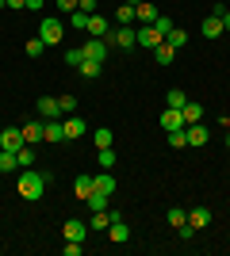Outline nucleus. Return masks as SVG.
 <instances>
[{"instance_id":"f257e3e1","label":"nucleus","mask_w":230,"mask_h":256,"mask_svg":"<svg viewBox=\"0 0 230 256\" xmlns=\"http://www.w3.org/2000/svg\"><path fill=\"white\" fill-rule=\"evenodd\" d=\"M46 184H50V176L46 172H35V168H23V176L16 180V192H20V199H27V203H39L46 192Z\"/></svg>"},{"instance_id":"f03ea898","label":"nucleus","mask_w":230,"mask_h":256,"mask_svg":"<svg viewBox=\"0 0 230 256\" xmlns=\"http://www.w3.org/2000/svg\"><path fill=\"white\" fill-rule=\"evenodd\" d=\"M108 46H115V50H134V46H138V31H134V27H115V23H111Z\"/></svg>"},{"instance_id":"7ed1b4c3","label":"nucleus","mask_w":230,"mask_h":256,"mask_svg":"<svg viewBox=\"0 0 230 256\" xmlns=\"http://www.w3.org/2000/svg\"><path fill=\"white\" fill-rule=\"evenodd\" d=\"M62 34H66V23H62V20H43V23H39V38H43L46 46H58V42H62Z\"/></svg>"},{"instance_id":"20e7f679","label":"nucleus","mask_w":230,"mask_h":256,"mask_svg":"<svg viewBox=\"0 0 230 256\" xmlns=\"http://www.w3.org/2000/svg\"><path fill=\"white\" fill-rule=\"evenodd\" d=\"M108 38H88L85 46H81V54H85V62H108Z\"/></svg>"},{"instance_id":"39448f33","label":"nucleus","mask_w":230,"mask_h":256,"mask_svg":"<svg viewBox=\"0 0 230 256\" xmlns=\"http://www.w3.org/2000/svg\"><path fill=\"white\" fill-rule=\"evenodd\" d=\"M27 146V138H23V126H4L0 130V150H23Z\"/></svg>"},{"instance_id":"423d86ee","label":"nucleus","mask_w":230,"mask_h":256,"mask_svg":"<svg viewBox=\"0 0 230 256\" xmlns=\"http://www.w3.org/2000/svg\"><path fill=\"white\" fill-rule=\"evenodd\" d=\"M134 31H138V46H146V50H153V46H161V42H165V34L157 31L153 23H138Z\"/></svg>"},{"instance_id":"0eeeda50","label":"nucleus","mask_w":230,"mask_h":256,"mask_svg":"<svg viewBox=\"0 0 230 256\" xmlns=\"http://www.w3.org/2000/svg\"><path fill=\"white\" fill-rule=\"evenodd\" d=\"M85 31L92 34V38H108V34H111V20H108V16H96V12H92Z\"/></svg>"},{"instance_id":"6e6552de","label":"nucleus","mask_w":230,"mask_h":256,"mask_svg":"<svg viewBox=\"0 0 230 256\" xmlns=\"http://www.w3.org/2000/svg\"><path fill=\"white\" fill-rule=\"evenodd\" d=\"M43 142H50V146L66 142V122H58V118H46V122H43Z\"/></svg>"},{"instance_id":"1a4fd4ad","label":"nucleus","mask_w":230,"mask_h":256,"mask_svg":"<svg viewBox=\"0 0 230 256\" xmlns=\"http://www.w3.org/2000/svg\"><path fill=\"white\" fill-rule=\"evenodd\" d=\"M108 237H111V245H127V241H131V226L123 222V218H111Z\"/></svg>"},{"instance_id":"9d476101","label":"nucleus","mask_w":230,"mask_h":256,"mask_svg":"<svg viewBox=\"0 0 230 256\" xmlns=\"http://www.w3.org/2000/svg\"><path fill=\"white\" fill-rule=\"evenodd\" d=\"M161 126H165V130H184V111L165 107V111H161Z\"/></svg>"},{"instance_id":"9b49d317","label":"nucleus","mask_w":230,"mask_h":256,"mask_svg":"<svg viewBox=\"0 0 230 256\" xmlns=\"http://www.w3.org/2000/svg\"><path fill=\"white\" fill-rule=\"evenodd\" d=\"M62 234H66V241H85V234H88V226L81 222V218H69V222L62 226Z\"/></svg>"},{"instance_id":"f8f14e48","label":"nucleus","mask_w":230,"mask_h":256,"mask_svg":"<svg viewBox=\"0 0 230 256\" xmlns=\"http://www.w3.org/2000/svg\"><path fill=\"white\" fill-rule=\"evenodd\" d=\"M184 134H188V146H207V126L203 122H188Z\"/></svg>"},{"instance_id":"ddd939ff","label":"nucleus","mask_w":230,"mask_h":256,"mask_svg":"<svg viewBox=\"0 0 230 256\" xmlns=\"http://www.w3.org/2000/svg\"><path fill=\"white\" fill-rule=\"evenodd\" d=\"M199 31H203V38H219V34H226V27H222V20L211 12L207 20H203V27H199Z\"/></svg>"},{"instance_id":"4468645a","label":"nucleus","mask_w":230,"mask_h":256,"mask_svg":"<svg viewBox=\"0 0 230 256\" xmlns=\"http://www.w3.org/2000/svg\"><path fill=\"white\" fill-rule=\"evenodd\" d=\"M39 115H43V118H62L58 100H54V96H43V100H39Z\"/></svg>"},{"instance_id":"2eb2a0df","label":"nucleus","mask_w":230,"mask_h":256,"mask_svg":"<svg viewBox=\"0 0 230 256\" xmlns=\"http://www.w3.org/2000/svg\"><path fill=\"white\" fill-rule=\"evenodd\" d=\"M92 192H96V180H92V176H77V184H73V195H77V199H88Z\"/></svg>"},{"instance_id":"dca6fc26","label":"nucleus","mask_w":230,"mask_h":256,"mask_svg":"<svg viewBox=\"0 0 230 256\" xmlns=\"http://www.w3.org/2000/svg\"><path fill=\"white\" fill-rule=\"evenodd\" d=\"M207 222H211V210H207V206H196V210H188V226H192V230H203Z\"/></svg>"},{"instance_id":"f3484780","label":"nucleus","mask_w":230,"mask_h":256,"mask_svg":"<svg viewBox=\"0 0 230 256\" xmlns=\"http://www.w3.org/2000/svg\"><path fill=\"white\" fill-rule=\"evenodd\" d=\"M157 16H161V12L153 8L150 0H142V4H138V8H134V20H138V23H153V20H157Z\"/></svg>"},{"instance_id":"a211bd4d","label":"nucleus","mask_w":230,"mask_h":256,"mask_svg":"<svg viewBox=\"0 0 230 256\" xmlns=\"http://www.w3.org/2000/svg\"><path fill=\"white\" fill-rule=\"evenodd\" d=\"M66 138H69V142L85 138V118H77V115H69V118H66Z\"/></svg>"},{"instance_id":"6ab92c4d","label":"nucleus","mask_w":230,"mask_h":256,"mask_svg":"<svg viewBox=\"0 0 230 256\" xmlns=\"http://www.w3.org/2000/svg\"><path fill=\"white\" fill-rule=\"evenodd\" d=\"M92 180H96V192H104V195H115V176H111L108 168L100 172V176H92Z\"/></svg>"},{"instance_id":"aec40b11","label":"nucleus","mask_w":230,"mask_h":256,"mask_svg":"<svg viewBox=\"0 0 230 256\" xmlns=\"http://www.w3.org/2000/svg\"><path fill=\"white\" fill-rule=\"evenodd\" d=\"M77 73L85 76V80H96V76L104 73V62H81V65H77Z\"/></svg>"},{"instance_id":"412c9836","label":"nucleus","mask_w":230,"mask_h":256,"mask_svg":"<svg viewBox=\"0 0 230 256\" xmlns=\"http://www.w3.org/2000/svg\"><path fill=\"white\" fill-rule=\"evenodd\" d=\"M184 104H188V96L180 92V88H169V92H165V107H176V111H184Z\"/></svg>"},{"instance_id":"4be33fe9","label":"nucleus","mask_w":230,"mask_h":256,"mask_svg":"<svg viewBox=\"0 0 230 256\" xmlns=\"http://www.w3.org/2000/svg\"><path fill=\"white\" fill-rule=\"evenodd\" d=\"M85 203H88V210H108V206H111V195H104V192H92V195L85 199Z\"/></svg>"},{"instance_id":"5701e85b","label":"nucleus","mask_w":230,"mask_h":256,"mask_svg":"<svg viewBox=\"0 0 230 256\" xmlns=\"http://www.w3.org/2000/svg\"><path fill=\"white\" fill-rule=\"evenodd\" d=\"M173 58H176V50H173V46H169V42L153 46V62H157V65H169V62H173Z\"/></svg>"},{"instance_id":"b1692460","label":"nucleus","mask_w":230,"mask_h":256,"mask_svg":"<svg viewBox=\"0 0 230 256\" xmlns=\"http://www.w3.org/2000/svg\"><path fill=\"white\" fill-rule=\"evenodd\" d=\"M134 23V8L131 4H119V8H115V27H131Z\"/></svg>"},{"instance_id":"393cba45","label":"nucleus","mask_w":230,"mask_h":256,"mask_svg":"<svg viewBox=\"0 0 230 256\" xmlns=\"http://www.w3.org/2000/svg\"><path fill=\"white\" fill-rule=\"evenodd\" d=\"M23 138H27V146L43 142V122H23Z\"/></svg>"},{"instance_id":"a878e982","label":"nucleus","mask_w":230,"mask_h":256,"mask_svg":"<svg viewBox=\"0 0 230 256\" xmlns=\"http://www.w3.org/2000/svg\"><path fill=\"white\" fill-rule=\"evenodd\" d=\"M16 168H20L16 153H12V150H0V172H16Z\"/></svg>"},{"instance_id":"bb28decb","label":"nucleus","mask_w":230,"mask_h":256,"mask_svg":"<svg viewBox=\"0 0 230 256\" xmlns=\"http://www.w3.org/2000/svg\"><path fill=\"white\" fill-rule=\"evenodd\" d=\"M165 42L173 46V50H180V46H184V42H188V31H180V27H173V31L165 34Z\"/></svg>"},{"instance_id":"cd10ccee","label":"nucleus","mask_w":230,"mask_h":256,"mask_svg":"<svg viewBox=\"0 0 230 256\" xmlns=\"http://www.w3.org/2000/svg\"><path fill=\"white\" fill-rule=\"evenodd\" d=\"M92 142H96V150H108V146H111V130L96 126V130H92Z\"/></svg>"},{"instance_id":"c85d7f7f","label":"nucleus","mask_w":230,"mask_h":256,"mask_svg":"<svg viewBox=\"0 0 230 256\" xmlns=\"http://www.w3.org/2000/svg\"><path fill=\"white\" fill-rule=\"evenodd\" d=\"M165 222L173 226V230H180V226H184V222H188V210H180V206H173V210L165 214Z\"/></svg>"},{"instance_id":"c756f323","label":"nucleus","mask_w":230,"mask_h":256,"mask_svg":"<svg viewBox=\"0 0 230 256\" xmlns=\"http://www.w3.org/2000/svg\"><path fill=\"white\" fill-rule=\"evenodd\" d=\"M199 118H203V107L188 100V104H184V126H188V122H199Z\"/></svg>"},{"instance_id":"7c9ffc66","label":"nucleus","mask_w":230,"mask_h":256,"mask_svg":"<svg viewBox=\"0 0 230 256\" xmlns=\"http://www.w3.org/2000/svg\"><path fill=\"white\" fill-rule=\"evenodd\" d=\"M96 160H100V168H115V150H111V146H108V150H96Z\"/></svg>"},{"instance_id":"2f4dec72","label":"nucleus","mask_w":230,"mask_h":256,"mask_svg":"<svg viewBox=\"0 0 230 256\" xmlns=\"http://www.w3.org/2000/svg\"><path fill=\"white\" fill-rule=\"evenodd\" d=\"M16 160H20V168H31V164H35V150H31V146L16 150Z\"/></svg>"},{"instance_id":"473e14b6","label":"nucleus","mask_w":230,"mask_h":256,"mask_svg":"<svg viewBox=\"0 0 230 256\" xmlns=\"http://www.w3.org/2000/svg\"><path fill=\"white\" fill-rule=\"evenodd\" d=\"M69 27L85 31V27H88V12H81V8H77V12H69Z\"/></svg>"},{"instance_id":"72a5a7b5","label":"nucleus","mask_w":230,"mask_h":256,"mask_svg":"<svg viewBox=\"0 0 230 256\" xmlns=\"http://www.w3.org/2000/svg\"><path fill=\"white\" fill-rule=\"evenodd\" d=\"M169 146L173 150H188V134L184 130H169Z\"/></svg>"},{"instance_id":"f704fd0d","label":"nucleus","mask_w":230,"mask_h":256,"mask_svg":"<svg viewBox=\"0 0 230 256\" xmlns=\"http://www.w3.org/2000/svg\"><path fill=\"white\" fill-rule=\"evenodd\" d=\"M23 50H27V58H39V54L46 50V42L39 38V34H35V38H27V46H23Z\"/></svg>"},{"instance_id":"c9c22d12","label":"nucleus","mask_w":230,"mask_h":256,"mask_svg":"<svg viewBox=\"0 0 230 256\" xmlns=\"http://www.w3.org/2000/svg\"><path fill=\"white\" fill-rule=\"evenodd\" d=\"M58 107H62V115H73L77 111V96H58Z\"/></svg>"},{"instance_id":"e433bc0d","label":"nucleus","mask_w":230,"mask_h":256,"mask_svg":"<svg viewBox=\"0 0 230 256\" xmlns=\"http://www.w3.org/2000/svg\"><path fill=\"white\" fill-rule=\"evenodd\" d=\"M153 27H157V31H161V34H169V31H173V27H176V23L169 20V16H157V20H153Z\"/></svg>"},{"instance_id":"4c0bfd02","label":"nucleus","mask_w":230,"mask_h":256,"mask_svg":"<svg viewBox=\"0 0 230 256\" xmlns=\"http://www.w3.org/2000/svg\"><path fill=\"white\" fill-rule=\"evenodd\" d=\"M81 62H85V54H81V50H66V65H73V69H77Z\"/></svg>"},{"instance_id":"58836bf2","label":"nucleus","mask_w":230,"mask_h":256,"mask_svg":"<svg viewBox=\"0 0 230 256\" xmlns=\"http://www.w3.org/2000/svg\"><path fill=\"white\" fill-rule=\"evenodd\" d=\"M81 245L85 241H66V256H81Z\"/></svg>"},{"instance_id":"ea45409f","label":"nucleus","mask_w":230,"mask_h":256,"mask_svg":"<svg viewBox=\"0 0 230 256\" xmlns=\"http://www.w3.org/2000/svg\"><path fill=\"white\" fill-rule=\"evenodd\" d=\"M77 8H81V12H88V16H92V12H96V0H77Z\"/></svg>"},{"instance_id":"a19ab883","label":"nucleus","mask_w":230,"mask_h":256,"mask_svg":"<svg viewBox=\"0 0 230 256\" xmlns=\"http://www.w3.org/2000/svg\"><path fill=\"white\" fill-rule=\"evenodd\" d=\"M54 4H58L62 12H77V0H54Z\"/></svg>"},{"instance_id":"79ce46f5","label":"nucleus","mask_w":230,"mask_h":256,"mask_svg":"<svg viewBox=\"0 0 230 256\" xmlns=\"http://www.w3.org/2000/svg\"><path fill=\"white\" fill-rule=\"evenodd\" d=\"M43 4H46V0H27V8H31V12H39Z\"/></svg>"},{"instance_id":"37998d69","label":"nucleus","mask_w":230,"mask_h":256,"mask_svg":"<svg viewBox=\"0 0 230 256\" xmlns=\"http://www.w3.org/2000/svg\"><path fill=\"white\" fill-rule=\"evenodd\" d=\"M8 8H27V0H8Z\"/></svg>"},{"instance_id":"c03bdc74","label":"nucleus","mask_w":230,"mask_h":256,"mask_svg":"<svg viewBox=\"0 0 230 256\" xmlns=\"http://www.w3.org/2000/svg\"><path fill=\"white\" fill-rule=\"evenodd\" d=\"M123 4H131V8H138V4H142V0H123Z\"/></svg>"},{"instance_id":"a18cd8bd","label":"nucleus","mask_w":230,"mask_h":256,"mask_svg":"<svg viewBox=\"0 0 230 256\" xmlns=\"http://www.w3.org/2000/svg\"><path fill=\"white\" fill-rule=\"evenodd\" d=\"M0 8H8V0H0Z\"/></svg>"},{"instance_id":"49530a36","label":"nucleus","mask_w":230,"mask_h":256,"mask_svg":"<svg viewBox=\"0 0 230 256\" xmlns=\"http://www.w3.org/2000/svg\"><path fill=\"white\" fill-rule=\"evenodd\" d=\"M226 146H230V130H226Z\"/></svg>"}]
</instances>
